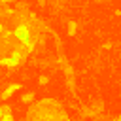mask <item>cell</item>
I'll list each match as a JSON object with an SVG mask.
<instances>
[{
  "label": "cell",
  "mask_w": 121,
  "mask_h": 121,
  "mask_svg": "<svg viewBox=\"0 0 121 121\" xmlns=\"http://www.w3.org/2000/svg\"><path fill=\"white\" fill-rule=\"evenodd\" d=\"M76 30H78L76 21H70V23H68V34H70V36H74V34H76Z\"/></svg>",
  "instance_id": "277c9868"
},
{
  "label": "cell",
  "mask_w": 121,
  "mask_h": 121,
  "mask_svg": "<svg viewBox=\"0 0 121 121\" xmlns=\"http://www.w3.org/2000/svg\"><path fill=\"white\" fill-rule=\"evenodd\" d=\"M21 100H23L25 104H30V102L34 100V93H25V95L21 96Z\"/></svg>",
  "instance_id": "3957f363"
},
{
  "label": "cell",
  "mask_w": 121,
  "mask_h": 121,
  "mask_svg": "<svg viewBox=\"0 0 121 121\" xmlns=\"http://www.w3.org/2000/svg\"><path fill=\"white\" fill-rule=\"evenodd\" d=\"M2 32H4V26H2V25H0V34H2Z\"/></svg>",
  "instance_id": "52a82bcc"
},
{
  "label": "cell",
  "mask_w": 121,
  "mask_h": 121,
  "mask_svg": "<svg viewBox=\"0 0 121 121\" xmlns=\"http://www.w3.org/2000/svg\"><path fill=\"white\" fill-rule=\"evenodd\" d=\"M19 89H21V85H19V83H13V85H9V87H8V89L2 93V98H9V96H11L15 91H19Z\"/></svg>",
  "instance_id": "7a4b0ae2"
},
{
  "label": "cell",
  "mask_w": 121,
  "mask_h": 121,
  "mask_svg": "<svg viewBox=\"0 0 121 121\" xmlns=\"http://www.w3.org/2000/svg\"><path fill=\"white\" fill-rule=\"evenodd\" d=\"M17 38H21V40H26V36H28V25H19L17 28H15V32H13Z\"/></svg>",
  "instance_id": "6da1fadb"
},
{
  "label": "cell",
  "mask_w": 121,
  "mask_h": 121,
  "mask_svg": "<svg viewBox=\"0 0 121 121\" xmlns=\"http://www.w3.org/2000/svg\"><path fill=\"white\" fill-rule=\"evenodd\" d=\"M0 2H4V4H9V2H13V0H0Z\"/></svg>",
  "instance_id": "8992f818"
},
{
  "label": "cell",
  "mask_w": 121,
  "mask_h": 121,
  "mask_svg": "<svg viewBox=\"0 0 121 121\" xmlns=\"http://www.w3.org/2000/svg\"><path fill=\"white\" fill-rule=\"evenodd\" d=\"M38 81H40V85H45V83L49 81V78H47V76H40V79H38Z\"/></svg>",
  "instance_id": "5b68a950"
}]
</instances>
